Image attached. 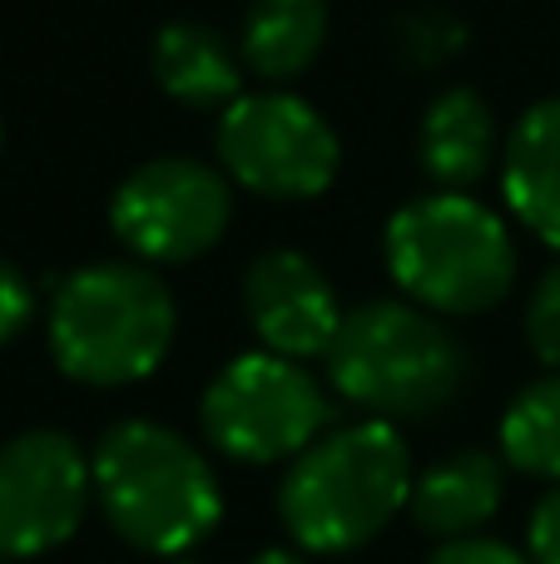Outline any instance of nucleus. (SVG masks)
Instances as JSON below:
<instances>
[{
    "label": "nucleus",
    "mask_w": 560,
    "mask_h": 564,
    "mask_svg": "<svg viewBox=\"0 0 560 564\" xmlns=\"http://www.w3.org/2000/svg\"><path fill=\"white\" fill-rule=\"evenodd\" d=\"M204 441L244 466L293 460L333 426V401L303 361L244 351L204 391Z\"/></svg>",
    "instance_id": "6"
},
{
    "label": "nucleus",
    "mask_w": 560,
    "mask_h": 564,
    "mask_svg": "<svg viewBox=\"0 0 560 564\" xmlns=\"http://www.w3.org/2000/svg\"><path fill=\"white\" fill-rule=\"evenodd\" d=\"M0 564H6V555H0Z\"/></svg>",
    "instance_id": "23"
},
{
    "label": "nucleus",
    "mask_w": 560,
    "mask_h": 564,
    "mask_svg": "<svg viewBox=\"0 0 560 564\" xmlns=\"http://www.w3.org/2000/svg\"><path fill=\"white\" fill-rule=\"evenodd\" d=\"M526 341L551 371H560V263L536 282L526 302Z\"/></svg>",
    "instance_id": "17"
},
{
    "label": "nucleus",
    "mask_w": 560,
    "mask_h": 564,
    "mask_svg": "<svg viewBox=\"0 0 560 564\" xmlns=\"http://www.w3.org/2000/svg\"><path fill=\"white\" fill-rule=\"evenodd\" d=\"M526 555L531 564H560V486L546 490L526 520Z\"/></svg>",
    "instance_id": "19"
},
{
    "label": "nucleus",
    "mask_w": 560,
    "mask_h": 564,
    "mask_svg": "<svg viewBox=\"0 0 560 564\" xmlns=\"http://www.w3.org/2000/svg\"><path fill=\"white\" fill-rule=\"evenodd\" d=\"M327 381L373 421H422L466 391L472 361L456 332L417 302H367L347 312L327 347Z\"/></svg>",
    "instance_id": "3"
},
{
    "label": "nucleus",
    "mask_w": 560,
    "mask_h": 564,
    "mask_svg": "<svg viewBox=\"0 0 560 564\" xmlns=\"http://www.w3.org/2000/svg\"><path fill=\"white\" fill-rule=\"evenodd\" d=\"M30 317H35V292L15 263L0 258V347H10L30 327Z\"/></svg>",
    "instance_id": "18"
},
{
    "label": "nucleus",
    "mask_w": 560,
    "mask_h": 564,
    "mask_svg": "<svg viewBox=\"0 0 560 564\" xmlns=\"http://www.w3.org/2000/svg\"><path fill=\"white\" fill-rule=\"evenodd\" d=\"M327 40V0H254L238 30V59L268 85L298 79Z\"/></svg>",
    "instance_id": "15"
},
{
    "label": "nucleus",
    "mask_w": 560,
    "mask_h": 564,
    "mask_svg": "<svg viewBox=\"0 0 560 564\" xmlns=\"http://www.w3.org/2000/svg\"><path fill=\"white\" fill-rule=\"evenodd\" d=\"M502 500H506V460L492 456V451L466 446L452 451L446 460H437V466L417 470L407 510H412L422 535L446 545V540L482 535L496 520Z\"/></svg>",
    "instance_id": "11"
},
{
    "label": "nucleus",
    "mask_w": 560,
    "mask_h": 564,
    "mask_svg": "<svg viewBox=\"0 0 560 564\" xmlns=\"http://www.w3.org/2000/svg\"><path fill=\"white\" fill-rule=\"evenodd\" d=\"M244 312L258 332L263 351L288 361L327 357L347 312L337 307V292L327 273L298 248H268L244 273Z\"/></svg>",
    "instance_id": "10"
},
{
    "label": "nucleus",
    "mask_w": 560,
    "mask_h": 564,
    "mask_svg": "<svg viewBox=\"0 0 560 564\" xmlns=\"http://www.w3.org/2000/svg\"><path fill=\"white\" fill-rule=\"evenodd\" d=\"M149 65L174 105L228 109L244 95V59L214 25H198V20H169L154 35Z\"/></svg>",
    "instance_id": "14"
},
{
    "label": "nucleus",
    "mask_w": 560,
    "mask_h": 564,
    "mask_svg": "<svg viewBox=\"0 0 560 564\" xmlns=\"http://www.w3.org/2000/svg\"><path fill=\"white\" fill-rule=\"evenodd\" d=\"M502 188L516 224L560 253V95L531 105L511 129V144L502 154Z\"/></svg>",
    "instance_id": "12"
},
{
    "label": "nucleus",
    "mask_w": 560,
    "mask_h": 564,
    "mask_svg": "<svg viewBox=\"0 0 560 564\" xmlns=\"http://www.w3.org/2000/svg\"><path fill=\"white\" fill-rule=\"evenodd\" d=\"M218 164L248 194L308 204L333 188L343 144L308 99L288 89H258L238 95L218 119Z\"/></svg>",
    "instance_id": "7"
},
{
    "label": "nucleus",
    "mask_w": 560,
    "mask_h": 564,
    "mask_svg": "<svg viewBox=\"0 0 560 564\" xmlns=\"http://www.w3.org/2000/svg\"><path fill=\"white\" fill-rule=\"evenodd\" d=\"M248 564H308L298 550H263V555H254Z\"/></svg>",
    "instance_id": "21"
},
{
    "label": "nucleus",
    "mask_w": 560,
    "mask_h": 564,
    "mask_svg": "<svg viewBox=\"0 0 560 564\" xmlns=\"http://www.w3.org/2000/svg\"><path fill=\"white\" fill-rule=\"evenodd\" d=\"M427 564H531V555L506 545V540L472 535V540H446V545H437V555Z\"/></svg>",
    "instance_id": "20"
},
{
    "label": "nucleus",
    "mask_w": 560,
    "mask_h": 564,
    "mask_svg": "<svg viewBox=\"0 0 560 564\" xmlns=\"http://www.w3.org/2000/svg\"><path fill=\"white\" fill-rule=\"evenodd\" d=\"M412 480V451L392 421L327 426L288 460L278 520L303 555H353L407 510Z\"/></svg>",
    "instance_id": "1"
},
{
    "label": "nucleus",
    "mask_w": 560,
    "mask_h": 564,
    "mask_svg": "<svg viewBox=\"0 0 560 564\" xmlns=\"http://www.w3.org/2000/svg\"><path fill=\"white\" fill-rule=\"evenodd\" d=\"M89 476L109 530L139 555L184 560L224 520V490L208 456L159 421L109 426L89 451Z\"/></svg>",
    "instance_id": "2"
},
{
    "label": "nucleus",
    "mask_w": 560,
    "mask_h": 564,
    "mask_svg": "<svg viewBox=\"0 0 560 564\" xmlns=\"http://www.w3.org/2000/svg\"><path fill=\"white\" fill-rule=\"evenodd\" d=\"M417 159H422V174L432 178L442 194H466L472 184H482L496 159L492 105L466 85L442 89L422 115Z\"/></svg>",
    "instance_id": "13"
},
{
    "label": "nucleus",
    "mask_w": 560,
    "mask_h": 564,
    "mask_svg": "<svg viewBox=\"0 0 560 564\" xmlns=\"http://www.w3.org/2000/svg\"><path fill=\"white\" fill-rule=\"evenodd\" d=\"M95 500L89 456L55 426L20 431L0 446V555L35 560L60 550Z\"/></svg>",
    "instance_id": "9"
},
{
    "label": "nucleus",
    "mask_w": 560,
    "mask_h": 564,
    "mask_svg": "<svg viewBox=\"0 0 560 564\" xmlns=\"http://www.w3.org/2000/svg\"><path fill=\"white\" fill-rule=\"evenodd\" d=\"M228 218H234L228 174L184 154L139 164L109 198L115 238L149 268L204 258L228 234Z\"/></svg>",
    "instance_id": "8"
},
{
    "label": "nucleus",
    "mask_w": 560,
    "mask_h": 564,
    "mask_svg": "<svg viewBox=\"0 0 560 564\" xmlns=\"http://www.w3.org/2000/svg\"><path fill=\"white\" fill-rule=\"evenodd\" d=\"M174 332V292L149 263H89L50 302V357L79 387L115 391L154 377Z\"/></svg>",
    "instance_id": "4"
},
{
    "label": "nucleus",
    "mask_w": 560,
    "mask_h": 564,
    "mask_svg": "<svg viewBox=\"0 0 560 564\" xmlns=\"http://www.w3.org/2000/svg\"><path fill=\"white\" fill-rule=\"evenodd\" d=\"M169 564H194V560H169Z\"/></svg>",
    "instance_id": "22"
},
{
    "label": "nucleus",
    "mask_w": 560,
    "mask_h": 564,
    "mask_svg": "<svg viewBox=\"0 0 560 564\" xmlns=\"http://www.w3.org/2000/svg\"><path fill=\"white\" fill-rule=\"evenodd\" d=\"M383 253L407 302L437 317L492 312L516 282L511 228L466 194H427L392 214Z\"/></svg>",
    "instance_id": "5"
},
{
    "label": "nucleus",
    "mask_w": 560,
    "mask_h": 564,
    "mask_svg": "<svg viewBox=\"0 0 560 564\" xmlns=\"http://www.w3.org/2000/svg\"><path fill=\"white\" fill-rule=\"evenodd\" d=\"M502 460L531 480L560 486V371L531 381L502 416Z\"/></svg>",
    "instance_id": "16"
}]
</instances>
